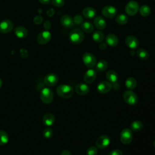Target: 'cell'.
<instances>
[{
  "label": "cell",
  "mask_w": 155,
  "mask_h": 155,
  "mask_svg": "<svg viewBox=\"0 0 155 155\" xmlns=\"http://www.w3.org/2000/svg\"><path fill=\"white\" fill-rule=\"evenodd\" d=\"M74 90L69 85L61 84L56 88V93L58 95L62 98L68 99L73 96Z\"/></svg>",
  "instance_id": "cell-1"
},
{
  "label": "cell",
  "mask_w": 155,
  "mask_h": 155,
  "mask_svg": "<svg viewBox=\"0 0 155 155\" xmlns=\"http://www.w3.org/2000/svg\"><path fill=\"white\" fill-rule=\"evenodd\" d=\"M84 39V35L82 30L79 28L73 29L69 34V39L73 44H79L81 43Z\"/></svg>",
  "instance_id": "cell-2"
},
{
  "label": "cell",
  "mask_w": 155,
  "mask_h": 155,
  "mask_svg": "<svg viewBox=\"0 0 155 155\" xmlns=\"http://www.w3.org/2000/svg\"><path fill=\"white\" fill-rule=\"evenodd\" d=\"M54 97V94L53 91L47 87L42 89L40 93V99L42 102L46 104H50Z\"/></svg>",
  "instance_id": "cell-3"
},
{
  "label": "cell",
  "mask_w": 155,
  "mask_h": 155,
  "mask_svg": "<svg viewBox=\"0 0 155 155\" xmlns=\"http://www.w3.org/2000/svg\"><path fill=\"white\" fill-rule=\"evenodd\" d=\"M123 99L127 104L130 105H134L138 102L137 96L131 90H128L124 92Z\"/></svg>",
  "instance_id": "cell-4"
},
{
  "label": "cell",
  "mask_w": 155,
  "mask_h": 155,
  "mask_svg": "<svg viewBox=\"0 0 155 155\" xmlns=\"http://www.w3.org/2000/svg\"><path fill=\"white\" fill-rule=\"evenodd\" d=\"M125 10L127 15L129 16H134L139 10V4L135 1H130L125 5Z\"/></svg>",
  "instance_id": "cell-5"
},
{
  "label": "cell",
  "mask_w": 155,
  "mask_h": 155,
  "mask_svg": "<svg viewBox=\"0 0 155 155\" xmlns=\"http://www.w3.org/2000/svg\"><path fill=\"white\" fill-rule=\"evenodd\" d=\"M82 61L84 65L88 68H93L96 64V57L91 53H85L82 56Z\"/></svg>",
  "instance_id": "cell-6"
},
{
  "label": "cell",
  "mask_w": 155,
  "mask_h": 155,
  "mask_svg": "<svg viewBox=\"0 0 155 155\" xmlns=\"http://www.w3.org/2000/svg\"><path fill=\"white\" fill-rule=\"evenodd\" d=\"M133 139L132 131L129 128L124 129L120 134V140L124 144H129Z\"/></svg>",
  "instance_id": "cell-7"
},
{
  "label": "cell",
  "mask_w": 155,
  "mask_h": 155,
  "mask_svg": "<svg viewBox=\"0 0 155 155\" xmlns=\"http://www.w3.org/2000/svg\"><path fill=\"white\" fill-rule=\"evenodd\" d=\"M51 38V35L50 31L45 30L41 32L36 38V40L38 43L39 44L43 45V44H46L48 43Z\"/></svg>",
  "instance_id": "cell-8"
},
{
  "label": "cell",
  "mask_w": 155,
  "mask_h": 155,
  "mask_svg": "<svg viewBox=\"0 0 155 155\" xmlns=\"http://www.w3.org/2000/svg\"><path fill=\"white\" fill-rule=\"evenodd\" d=\"M59 81L58 75L55 73H49L47 74L44 79V84L48 87H53L57 84Z\"/></svg>",
  "instance_id": "cell-9"
},
{
  "label": "cell",
  "mask_w": 155,
  "mask_h": 155,
  "mask_svg": "<svg viewBox=\"0 0 155 155\" xmlns=\"http://www.w3.org/2000/svg\"><path fill=\"white\" fill-rule=\"evenodd\" d=\"M110 143V137L107 135H102L99 136L96 141V145L97 148L100 149H104L107 147Z\"/></svg>",
  "instance_id": "cell-10"
},
{
  "label": "cell",
  "mask_w": 155,
  "mask_h": 155,
  "mask_svg": "<svg viewBox=\"0 0 155 155\" xmlns=\"http://www.w3.org/2000/svg\"><path fill=\"white\" fill-rule=\"evenodd\" d=\"M13 28V24L9 19H4L0 22V32L2 33H7L12 31Z\"/></svg>",
  "instance_id": "cell-11"
},
{
  "label": "cell",
  "mask_w": 155,
  "mask_h": 155,
  "mask_svg": "<svg viewBox=\"0 0 155 155\" xmlns=\"http://www.w3.org/2000/svg\"><path fill=\"white\" fill-rule=\"evenodd\" d=\"M102 14L106 18H113L116 15L117 10L112 5H106L102 8Z\"/></svg>",
  "instance_id": "cell-12"
},
{
  "label": "cell",
  "mask_w": 155,
  "mask_h": 155,
  "mask_svg": "<svg viewBox=\"0 0 155 155\" xmlns=\"http://www.w3.org/2000/svg\"><path fill=\"white\" fill-rule=\"evenodd\" d=\"M112 88V84L109 81H102L101 82L97 87V90L101 94H105L108 93Z\"/></svg>",
  "instance_id": "cell-13"
},
{
  "label": "cell",
  "mask_w": 155,
  "mask_h": 155,
  "mask_svg": "<svg viewBox=\"0 0 155 155\" xmlns=\"http://www.w3.org/2000/svg\"><path fill=\"white\" fill-rule=\"evenodd\" d=\"M75 91L79 95H86L90 91V87L86 84H78L75 87Z\"/></svg>",
  "instance_id": "cell-14"
},
{
  "label": "cell",
  "mask_w": 155,
  "mask_h": 155,
  "mask_svg": "<svg viewBox=\"0 0 155 155\" xmlns=\"http://www.w3.org/2000/svg\"><path fill=\"white\" fill-rule=\"evenodd\" d=\"M96 78V72L93 69L88 70L84 75V81L87 84H91L95 80Z\"/></svg>",
  "instance_id": "cell-15"
},
{
  "label": "cell",
  "mask_w": 155,
  "mask_h": 155,
  "mask_svg": "<svg viewBox=\"0 0 155 155\" xmlns=\"http://www.w3.org/2000/svg\"><path fill=\"white\" fill-rule=\"evenodd\" d=\"M60 22L62 25H63L64 27L67 28H71L74 25L73 19L68 15H62L61 18Z\"/></svg>",
  "instance_id": "cell-16"
},
{
  "label": "cell",
  "mask_w": 155,
  "mask_h": 155,
  "mask_svg": "<svg viewBox=\"0 0 155 155\" xmlns=\"http://www.w3.org/2000/svg\"><path fill=\"white\" fill-rule=\"evenodd\" d=\"M125 44L126 45L131 49H135L139 45L138 39L134 36L130 35L125 38Z\"/></svg>",
  "instance_id": "cell-17"
},
{
  "label": "cell",
  "mask_w": 155,
  "mask_h": 155,
  "mask_svg": "<svg viewBox=\"0 0 155 155\" xmlns=\"http://www.w3.org/2000/svg\"><path fill=\"white\" fill-rule=\"evenodd\" d=\"M82 15L87 19H93L96 15V11L94 8L92 7H87L83 9Z\"/></svg>",
  "instance_id": "cell-18"
},
{
  "label": "cell",
  "mask_w": 155,
  "mask_h": 155,
  "mask_svg": "<svg viewBox=\"0 0 155 155\" xmlns=\"http://www.w3.org/2000/svg\"><path fill=\"white\" fill-rule=\"evenodd\" d=\"M106 43L111 47H115L119 43V39L116 35L113 33L108 34L105 39Z\"/></svg>",
  "instance_id": "cell-19"
},
{
  "label": "cell",
  "mask_w": 155,
  "mask_h": 155,
  "mask_svg": "<svg viewBox=\"0 0 155 155\" xmlns=\"http://www.w3.org/2000/svg\"><path fill=\"white\" fill-rule=\"evenodd\" d=\"M42 122L47 126H51L55 122V117L51 113H45L43 116Z\"/></svg>",
  "instance_id": "cell-20"
},
{
  "label": "cell",
  "mask_w": 155,
  "mask_h": 155,
  "mask_svg": "<svg viewBox=\"0 0 155 155\" xmlns=\"http://www.w3.org/2000/svg\"><path fill=\"white\" fill-rule=\"evenodd\" d=\"M94 26L96 27V28L99 29V30H104L107 25L106 21L101 16H97L94 18Z\"/></svg>",
  "instance_id": "cell-21"
},
{
  "label": "cell",
  "mask_w": 155,
  "mask_h": 155,
  "mask_svg": "<svg viewBox=\"0 0 155 155\" xmlns=\"http://www.w3.org/2000/svg\"><path fill=\"white\" fill-rule=\"evenodd\" d=\"M15 34L19 38H24L28 35L27 28L22 26H18L15 28Z\"/></svg>",
  "instance_id": "cell-22"
},
{
  "label": "cell",
  "mask_w": 155,
  "mask_h": 155,
  "mask_svg": "<svg viewBox=\"0 0 155 155\" xmlns=\"http://www.w3.org/2000/svg\"><path fill=\"white\" fill-rule=\"evenodd\" d=\"M105 76H106L107 79L110 82L116 83L117 81V79H118L117 74L115 71H114L113 70H110L108 71L107 72Z\"/></svg>",
  "instance_id": "cell-23"
},
{
  "label": "cell",
  "mask_w": 155,
  "mask_h": 155,
  "mask_svg": "<svg viewBox=\"0 0 155 155\" xmlns=\"http://www.w3.org/2000/svg\"><path fill=\"white\" fill-rule=\"evenodd\" d=\"M81 27L82 31L87 33H90L94 30V25L92 23L85 21L81 24Z\"/></svg>",
  "instance_id": "cell-24"
},
{
  "label": "cell",
  "mask_w": 155,
  "mask_h": 155,
  "mask_svg": "<svg viewBox=\"0 0 155 155\" xmlns=\"http://www.w3.org/2000/svg\"><path fill=\"white\" fill-rule=\"evenodd\" d=\"M137 85V81L135 78L130 77L125 81V86L129 90H133L136 88Z\"/></svg>",
  "instance_id": "cell-25"
},
{
  "label": "cell",
  "mask_w": 155,
  "mask_h": 155,
  "mask_svg": "<svg viewBox=\"0 0 155 155\" xmlns=\"http://www.w3.org/2000/svg\"><path fill=\"white\" fill-rule=\"evenodd\" d=\"M104 34L100 30L95 31L92 35V38L93 41L96 42H101L104 39Z\"/></svg>",
  "instance_id": "cell-26"
},
{
  "label": "cell",
  "mask_w": 155,
  "mask_h": 155,
  "mask_svg": "<svg viewBox=\"0 0 155 155\" xmlns=\"http://www.w3.org/2000/svg\"><path fill=\"white\" fill-rule=\"evenodd\" d=\"M136 54H137V57L142 60H147L149 57V54H148V51L142 48H139L137 50Z\"/></svg>",
  "instance_id": "cell-27"
},
{
  "label": "cell",
  "mask_w": 155,
  "mask_h": 155,
  "mask_svg": "<svg viewBox=\"0 0 155 155\" xmlns=\"http://www.w3.org/2000/svg\"><path fill=\"white\" fill-rule=\"evenodd\" d=\"M130 127L132 130L137 132L142 130L143 127V123L140 120H134L131 124Z\"/></svg>",
  "instance_id": "cell-28"
},
{
  "label": "cell",
  "mask_w": 155,
  "mask_h": 155,
  "mask_svg": "<svg viewBox=\"0 0 155 155\" xmlns=\"http://www.w3.org/2000/svg\"><path fill=\"white\" fill-rule=\"evenodd\" d=\"M116 21L120 25H125L128 21V18L126 15L120 13L116 16Z\"/></svg>",
  "instance_id": "cell-29"
},
{
  "label": "cell",
  "mask_w": 155,
  "mask_h": 155,
  "mask_svg": "<svg viewBox=\"0 0 155 155\" xmlns=\"http://www.w3.org/2000/svg\"><path fill=\"white\" fill-rule=\"evenodd\" d=\"M9 137L7 133L4 130H0V145H4L8 143Z\"/></svg>",
  "instance_id": "cell-30"
},
{
  "label": "cell",
  "mask_w": 155,
  "mask_h": 155,
  "mask_svg": "<svg viewBox=\"0 0 155 155\" xmlns=\"http://www.w3.org/2000/svg\"><path fill=\"white\" fill-rule=\"evenodd\" d=\"M139 13L142 16H148L151 13V8L148 5H143L139 8Z\"/></svg>",
  "instance_id": "cell-31"
},
{
  "label": "cell",
  "mask_w": 155,
  "mask_h": 155,
  "mask_svg": "<svg viewBox=\"0 0 155 155\" xmlns=\"http://www.w3.org/2000/svg\"><path fill=\"white\" fill-rule=\"evenodd\" d=\"M108 67V63L105 60H101L99 61L96 65V68L97 71H103L105 70Z\"/></svg>",
  "instance_id": "cell-32"
},
{
  "label": "cell",
  "mask_w": 155,
  "mask_h": 155,
  "mask_svg": "<svg viewBox=\"0 0 155 155\" xmlns=\"http://www.w3.org/2000/svg\"><path fill=\"white\" fill-rule=\"evenodd\" d=\"M53 135V131L51 128H47L43 131V136L45 139H50Z\"/></svg>",
  "instance_id": "cell-33"
},
{
  "label": "cell",
  "mask_w": 155,
  "mask_h": 155,
  "mask_svg": "<svg viewBox=\"0 0 155 155\" xmlns=\"http://www.w3.org/2000/svg\"><path fill=\"white\" fill-rule=\"evenodd\" d=\"M73 22L74 24L76 25H80L83 22V18L80 15H76L73 18Z\"/></svg>",
  "instance_id": "cell-34"
},
{
  "label": "cell",
  "mask_w": 155,
  "mask_h": 155,
  "mask_svg": "<svg viewBox=\"0 0 155 155\" xmlns=\"http://www.w3.org/2000/svg\"><path fill=\"white\" fill-rule=\"evenodd\" d=\"M87 155H97V149L96 147H90L88 148L87 151Z\"/></svg>",
  "instance_id": "cell-35"
},
{
  "label": "cell",
  "mask_w": 155,
  "mask_h": 155,
  "mask_svg": "<svg viewBox=\"0 0 155 155\" xmlns=\"http://www.w3.org/2000/svg\"><path fill=\"white\" fill-rule=\"evenodd\" d=\"M51 2L52 4L57 7H62L65 4L64 0H51Z\"/></svg>",
  "instance_id": "cell-36"
},
{
  "label": "cell",
  "mask_w": 155,
  "mask_h": 155,
  "mask_svg": "<svg viewBox=\"0 0 155 155\" xmlns=\"http://www.w3.org/2000/svg\"><path fill=\"white\" fill-rule=\"evenodd\" d=\"M42 17L41 16H35L33 19V22L35 24H36V25H38V24H40L42 22Z\"/></svg>",
  "instance_id": "cell-37"
},
{
  "label": "cell",
  "mask_w": 155,
  "mask_h": 155,
  "mask_svg": "<svg viewBox=\"0 0 155 155\" xmlns=\"http://www.w3.org/2000/svg\"><path fill=\"white\" fill-rule=\"evenodd\" d=\"M109 155H123V153L121 150H118V149H116L114 150H112Z\"/></svg>",
  "instance_id": "cell-38"
},
{
  "label": "cell",
  "mask_w": 155,
  "mask_h": 155,
  "mask_svg": "<svg viewBox=\"0 0 155 155\" xmlns=\"http://www.w3.org/2000/svg\"><path fill=\"white\" fill-rule=\"evenodd\" d=\"M20 55L22 58H26L28 56L27 54V51L24 48H22L20 50Z\"/></svg>",
  "instance_id": "cell-39"
},
{
  "label": "cell",
  "mask_w": 155,
  "mask_h": 155,
  "mask_svg": "<svg viewBox=\"0 0 155 155\" xmlns=\"http://www.w3.org/2000/svg\"><path fill=\"white\" fill-rule=\"evenodd\" d=\"M44 27L45 30H48L51 27V22L50 21H45L44 24Z\"/></svg>",
  "instance_id": "cell-40"
},
{
  "label": "cell",
  "mask_w": 155,
  "mask_h": 155,
  "mask_svg": "<svg viewBox=\"0 0 155 155\" xmlns=\"http://www.w3.org/2000/svg\"><path fill=\"white\" fill-rule=\"evenodd\" d=\"M47 15H48V16H53L54 14V9H53V8L49 9V10L47 11Z\"/></svg>",
  "instance_id": "cell-41"
},
{
  "label": "cell",
  "mask_w": 155,
  "mask_h": 155,
  "mask_svg": "<svg viewBox=\"0 0 155 155\" xmlns=\"http://www.w3.org/2000/svg\"><path fill=\"white\" fill-rule=\"evenodd\" d=\"M60 155H71V152L68 150H64L61 153Z\"/></svg>",
  "instance_id": "cell-42"
},
{
  "label": "cell",
  "mask_w": 155,
  "mask_h": 155,
  "mask_svg": "<svg viewBox=\"0 0 155 155\" xmlns=\"http://www.w3.org/2000/svg\"><path fill=\"white\" fill-rule=\"evenodd\" d=\"M99 47L101 50H104L107 48V44L105 43H101L99 45Z\"/></svg>",
  "instance_id": "cell-43"
},
{
  "label": "cell",
  "mask_w": 155,
  "mask_h": 155,
  "mask_svg": "<svg viewBox=\"0 0 155 155\" xmlns=\"http://www.w3.org/2000/svg\"><path fill=\"white\" fill-rule=\"evenodd\" d=\"M41 3L44 4H48L51 0H38Z\"/></svg>",
  "instance_id": "cell-44"
},
{
  "label": "cell",
  "mask_w": 155,
  "mask_h": 155,
  "mask_svg": "<svg viewBox=\"0 0 155 155\" xmlns=\"http://www.w3.org/2000/svg\"><path fill=\"white\" fill-rule=\"evenodd\" d=\"M2 82L1 79L0 78V88H1V87H2Z\"/></svg>",
  "instance_id": "cell-45"
},
{
  "label": "cell",
  "mask_w": 155,
  "mask_h": 155,
  "mask_svg": "<svg viewBox=\"0 0 155 155\" xmlns=\"http://www.w3.org/2000/svg\"><path fill=\"white\" fill-rule=\"evenodd\" d=\"M153 147H154V148H155V140L153 141Z\"/></svg>",
  "instance_id": "cell-46"
},
{
  "label": "cell",
  "mask_w": 155,
  "mask_h": 155,
  "mask_svg": "<svg viewBox=\"0 0 155 155\" xmlns=\"http://www.w3.org/2000/svg\"><path fill=\"white\" fill-rule=\"evenodd\" d=\"M154 1H155V0H154Z\"/></svg>",
  "instance_id": "cell-47"
}]
</instances>
